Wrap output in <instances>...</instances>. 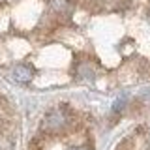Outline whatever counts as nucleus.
<instances>
[{
  "label": "nucleus",
  "mask_w": 150,
  "mask_h": 150,
  "mask_svg": "<svg viewBox=\"0 0 150 150\" xmlns=\"http://www.w3.org/2000/svg\"><path fill=\"white\" fill-rule=\"evenodd\" d=\"M68 122H69V118H68L66 109L64 107H58V109H53L45 115L41 128H43V131H47V133H60L62 129H66Z\"/></svg>",
  "instance_id": "obj_1"
},
{
  "label": "nucleus",
  "mask_w": 150,
  "mask_h": 150,
  "mask_svg": "<svg viewBox=\"0 0 150 150\" xmlns=\"http://www.w3.org/2000/svg\"><path fill=\"white\" fill-rule=\"evenodd\" d=\"M11 143L8 141V137H0V150H11Z\"/></svg>",
  "instance_id": "obj_3"
},
{
  "label": "nucleus",
  "mask_w": 150,
  "mask_h": 150,
  "mask_svg": "<svg viewBox=\"0 0 150 150\" xmlns=\"http://www.w3.org/2000/svg\"><path fill=\"white\" fill-rule=\"evenodd\" d=\"M148 141H150V129H148Z\"/></svg>",
  "instance_id": "obj_5"
},
{
  "label": "nucleus",
  "mask_w": 150,
  "mask_h": 150,
  "mask_svg": "<svg viewBox=\"0 0 150 150\" xmlns=\"http://www.w3.org/2000/svg\"><path fill=\"white\" fill-rule=\"evenodd\" d=\"M68 150H86L84 146H73V148H68Z\"/></svg>",
  "instance_id": "obj_4"
},
{
  "label": "nucleus",
  "mask_w": 150,
  "mask_h": 150,
  "mask_svg": "<svg viewBox=\"0 0 150 150\" xmlns=\"http://www.w3.org/2000/svg\"><path fill=\"white\" fill-rule=\"evenodd\" d=\"M34 77V68L28 64H19L13 68V79L17 83H30Z\"/></svg>",
  "instance_id": "obj_2"
}]
</instances>
